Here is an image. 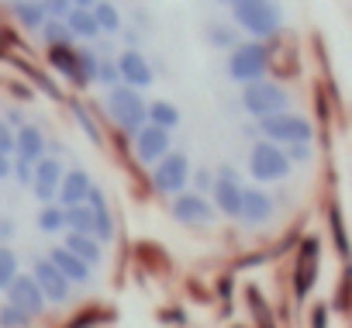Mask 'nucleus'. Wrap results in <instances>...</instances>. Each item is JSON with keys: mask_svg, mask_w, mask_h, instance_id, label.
Listing matches in <instances>:
<instances>
[{"mask_svg": "<svg viewBox=\"0 0 352 328\" xmlns=\"http://www.w3.org/2000/svg\"><path fill=\"white\" fill-rule=\"evenodd\" d=\"M45 259H49L69 283H90V270H94V266H87V263H83L80 256H73L66 245H52Z\"/></svg>", "mask_w": 352, "mask_h": 328, "instance_id": "18", "label": "nucleus"}, {"mask_svg": "<svg viewBox=\"0 0 352 328\" xmlns=\"http://www.w3.org/2000/svg\"><path fill=\"white\" fill-rule=\"evenodd\" d=\"M290 170H294L290 159H287V152H283L276 142L259 138V142L252 145V152H249V173H252V180H259V184H276V180H283Z\"/></svg>", "mask_w": 352, "mask_h": 328, "instance_id": "5", "label": "nucleus"}, {"mask_svg": "<svg viewBox=\"0 0 352 328\" xmlns=\"http://www.w3.org/2000/svg\"><path fill=\"white\" fill-rule=\"evenodd\" d=\"M311 328H328V304H318L311 311Z\"/></svg>", "mask_w": 352, "mask_h": 328, "instance_id": "41", "label": "nucleus"}, {"mask_svg": "<svg viewBox=\"0 0 352 328\" xmlns=\"http://www.w3.org/2000/svg\"><path fill=\"white\" fill-rule=\"evenodd\" d=\"M145 121L173 131L176 124H180V111H176L173 100H152V104H145Z\"/></svg>", "mask_w": 352, "mask_h": 328, "instance_id": "23", "label": "nucleus"}, {"mask_svg": "<svg viewBox=\"0 0 352 328\" xmlns=\"http://www.w3.org/2000/svg\"><path fill=\"white\" fill-rule=\"evenodd\" d=\"M270 69V49L266 42H239L232 45V56H228V76L235 83H252L259 76H266Z\"/></svg>", "mask_w": 352, "mask_h": 328, "instance_id": "4", "label": "nucleus"}, {"mask_svg": "<svg viewBox=\"0 0 352 328\" xmlns=\"http://www.w3.org/2000/svg\"><path fill=\"white\" fill-rule=\"evenodd\" d=\"M0 235H4V239H11V235H14V225H11V218H4V221H0Z\"/></svg>", "mask_w": 352, "mask_h": 328, "instance_id": "44", "label": "nucleus"}, {"mask_svg": "<svg viewBox=\"0 0 352 328\" xmlns=\"http://www.w3.org/2000/svg\"><path fill=\"white\" fill-rule=\"evenodd\" d=\"M38 35L45 39V45H73V35L66 28L63 18H45V25L38 28Z\"/></svg>", "mask_w": 352, "mask_h": 328, "instance_id": "29", "label": "nucleus"}, {"mask_svg": "<svg viewBox=\"0 0 352 328\" xmlns=\"http://www.w3.org/2000/svg\"><path fill=\"white\" fill-rule=\"evenodd\" d=\"M311 142H297V145H287V159L290 162H311Z\"/></svg>", "mask_w": 352, "mask_h": 328, "instance_id": "37", "label": "nucleus"}, {"mask_svg": "<svg viewBox=\"0 0 352 328\" xmlns=\"http://www.w3.org/2000/svg\"><path fill=\"white\" fill-rule=\"evenodd\" d=\"M11 173V155H4V152H0V180H4Z\"/></svg>", "mask_w": 352, "mask_h": 328, "instance_id": "43", "label": "nucleus"}, {"mask_svg": "<svg viewBox=\"0 0 352 328\" xmlns=\"http://www.w3.org/2000/svg\"><path fill=\"white\" fill-rule=\"evenodd\" d=\"M63 245H66L73 256H80L87 266H97V263H100V256H104V252H100V245H104V242H97L94 235H76V232H66V242H63Z\"/></svg>", "mask_w": 352, "mask_h": 328, "instance_id": "22", "label": "nucleus"}, {"mask_svg": "<svg viewBox=\"0 0 352 328\" xmlns=\"http://www.w3.org/2000/svg\"><path fill=\"white\" fill-rule=\"evenodd\" d=\"M242 107H245L249 118L263 121V118H270V114H276V111H287V107H290V94H287L280 83L259 76V80H252V83H242Z\"/></svg>", "mask_w": 352, "mask_h": 328, "instance_id": "3", "label": "nucleus"}, {"mask_svg": "<svg viewBox=\"0 0 352 328\" xmlns=\"http://www.w3.org/2000/svg\"><path fill=\"white\" fill-rule=\"evenodd\" d=\"M169 211H173V218L180 221V225H197V228H204V225L214 221V204H211L204 194H197V190L173 194Z\"/></svg>", "mask_w": 352, "mask_h": 328, "instance_id": "8", "label": "nucleus"}, {"mask_svg": "<svg viewBox=\"0 0 352 328\" xmlns=\"http://www.w3.org/2000/svg\"><path fill=\"white\" fill-rule=\"evenodd\" d=\"M194 184H197V187H194L197 194H208L211 184H214V173H211V170H197V173H194Z\"/></svg>", "mask_w": 352, "mask_h": 328, "instance_id": "39", "label": "nucleus"}, {"mask_svg": "<svg viewBox=\"0 0 352 328\" xmlns=\"http://www.w3.org/2000/svg\"><path fill=\"white\" fill-rule=\"evenodd\" d=\"M76 121H80V124L87 128V135H90L94 142H100V131H97V124H94V121L87 118V107H76Z\"/></svg>", "mask_w": 352, "mask_h": 328, "instance_id": "40", "label": "nucleus"}, {"mask_svg": "<svg viewBox=\"0 0 352 328\" xmlns=\"http://www.w3.org/2000/svg\"><path fill=\"white\" fill-rule=\"evenodd\" d=\"M114 66H118V76H121V83H124V87L145 90V87H152V80H155L152 63L145 59V52H142V49H124V52L114 59Z\"/></svg>", "mask_w": 352, "mask_h": 328, "instance_id": "12", "label": "nucleus"}, {"mask_svg": "<svg viewBox=\"0 0 352 328\" xmlns=\"http://www.w3.org/2000/svg\"><path fill=\"white\" fill-rule=\"evenodd\" d=\"M14 18L28 28V32H38L42 25H45V11H42V4L38 0H14Z\"/></svg>", "mask_w": 352, "mask_h": 328, "instance_id": "27", "label": "nucleus"}, {"mask_svg": "<svg viewBox=\"0 0 352 328\" xmlns=\"http://www.w3.org/2000/svg\"><path fill=\"white\" fill-rule=\"evenodd\" d=\"M94 83H100L104 90H111V87H118V83H121L118 66H114V59H111V56H100V63H97V80H94Z\"/></svg>", "mask_w": 352, "mask_h": 328, "instance_id": "34", "label": "nucleus"}, {"mask_svg": "<svg viewBox=\"0 0 352 328\" xmlns=\"http://www.w3.org/2000/svg\"><path fill=\"white\" fill-rule=\"evenodd\" d=\"M90 187H94V180H90V173L87 170H66L63 173V180H59V190H56V197H59V208H73V204H83L87 201V194H90Z\"/></svg>", "mask_w": 352, "mask_h": 328, "instance_id": "17", "label": "nucleus"}, {"mask_svg": "<svg viewBox=\"0 0 352 328\" xmlns=\"http://www.w3.org/2000/svg\"><path fill=\"white\" fill-rule=\"evenodd\" d=\"M0 152L14 155V131L8 128V121H0Z\"/></svg>", "mask_w": 352, "mask_h": 328, "instance_id": "38", "label": "nucleus"}, {"mask_svg": "<svg viewBox=\"0 0 352 328\" xmlns=\"http://www.w3.org/2000/svg\"><path fill=\"white\" fill-rule=\"evenodd\" d=\"M318 270H321V245L318 239H304L300 252H297V266H294V297L304 300L311 294V287L318 283Z\"/></svg>", "mask_w": 352, "mask_h": 328, "instance_id": "9", "label": "nucleus"}, {"mask_svg": "<svg viewBox=\"0 0 352 328\" xmlns=\"http://www.w3.org/2000/svg\"><path fill=\"white\" fill-rule=\"evenodd\" d=\"M228 8H232V21L256 42H266L283 28V11L276 0H232Z\"/></svg>", "mask_w": 352, "mask_h": 328, "instance_id": "1", "label": "nucleus"}, {"mask_svg": "<svg viewBox=\"0 0 352 328\" xmlns=\"http://www.w3.org/2000/svg\"><path fill=\"white\" fill-rule=\"evenodd\" d=\"M242 180H239V173L232 170V166H221L218 173H214V184H211V197H214V208L221 211V215H228V218H239V204H242Z\"/></svg>", "mask_w": 352, "mask_h": 328, "instance_id": "10", "label": "nucleus"}, {"mask_svg": "<svg viewBox=\"0 0 352 328\" xmlns=\"http://www.w3.org/2000/svg\"><path fill=\"white\" fill-rule=\"evenodd\" d=\"M21 273V266H18V256H14V249H8V245H0V290H4L14 276Z\"/></svg>", "mask_w": 352, "mask_h": 328, "instance_id": "31", "label": "nucleus"}, {"mask_svg": "<svg viewBox=\"0 0 352 328\" xmlns=\"http://www.w3.org/2000/svg\"><path fill=\"white\" fill-rule=\"evenodd\" d=\"M32 276H35V283H38V290H42V297H45V304H66L69 300V290H73V283L49 263V259H38L35 263V270H32Z\"/></svg>", "mask_w": 352, "mask_h": 328, "instance_id": "15", "label": "nucleus"}, {"mask_svg": "<svg viewBox=\"0 0 352 328\" xmlns=\"http://www.w3.org/2000/svg\"><path fill=\"white\" fill-rule=\"evenodd\" d=\"M118 35L124 39V45H128V49H138V42H142V39H138V32H124V28H121Z\"/></svg>", "mask_w": 352, "mask_h": 328, "instance_id": "42", "label": "nucleus"}, {"mask_svg": "<svg viewBox=\"0 0 352 328\" xmlns=\"http://www.w3.org/2000/svg\"><path fill=\"white\" fill-rule=\"evenodd\" d=\"M14 155H21V159H42L45 155V135L35 128V124H21L18 131H14Z\"/></svg>", "mask_w": 352, "mask_h": 328, "instance_id": "20", "label": "nucleus"}, {"mask_svg": "<svg viewBox=\"0 0 352 328\" xmlns=\"http://www.w3.org/2000/svg\"><path fill=\"white\" fill-rule=\"evenodd\" d=\"M32 314L14 307V304H0V328H28Z\"/></svg>", "mask_w": 352, "mask_h": 328, "instance_id": "32", "label": "nucleus"}, {"mask_svg": "<svg viewBox=\"0 0 352 328\" xmlns=\"http://www.w3.org/2000/svg\"><path fill=\"white\" fill-rule=\"evenodd\" d=\"M63 162L52 159V155H42L32 162V187H35V197L42 204H52L56 201V190H59V180H63Z\"/></svg>", "mask_w": 352, "mask_h": 328, "instance_id": "14", "label": "nucleus"}, {"mask_svg": "<svg viewBox=\"0 0 352 328\" xmlns=\"http://www.w3.org/2000/svg\"><path fill=\"white\" fill-rule=\"evenodd\" d=\"M97 63H100V56L94 49H76V80H73V87H90L97 80Z\"/></svg>", "mask_w": 352, "mask_h": 328, "instance_id": "28", "label": "nucleus"}, {"mask_svg": "<svg viewBox=\"0 0 352 328\" xmlns=\"http://www.w3.org/2000/svg\"><path fill=\"white\" fill-rule=\"evenodd\" d=\"M131 145H135V155L145 162V166H152V162H159L166 152H169V145H173V138H169V131L166 128H159V124H142L135 135H131Z\"/></svg>", "mask_w": 352, "mask_h": 328, "instance_id": "11", "label": "nucleus"}, {"mask_svg": "<svg viewBox=\"0 0 352 328\" xmlns=\"http://www.w3.org/2000/svg\"><path fill=\"white\" fill-rule=\"evenodd\" d=\"M63 21H66L69 35L80 39V42H97V39H100V28H97V21H94V11H80V8H73Z\"/></svg>", "mask_w": 352, "mask_h": 328, "instance_id": "21", "label": "nucleus"}, {"mask_svg": "<svg viewBox=\"0 0 352 328\" xmlns=\"http://www.w3.org/2000/svg\"><path fill=\"white\" fill-rule=\"evenodd\" d=\"M263 138L276 142V145H297V142H314V128L307 118L294 114V111H276L270 118L259 121Z\"/></svg>", "mask_w": 352, "mask_h": 328, "instance_id": "6", "label": "nucleus"}, {"mask_svg": "<svg viewBox=\"0 0 352 328\" xmlns=\"http://www.w3.org/2000/svg\"><path fill=\"white\" fill-rule=\"evenodd\" d=\"M187 184H190V159L184 152H173L169 149L159 162H152V187L159 194L173 197V194L187 190Z\"/></svg>", "mask_w": 352, "mask_h": 328, "instance_id": "7", "label": "nucleus"}, {"mask_svg": "<svg viewBox=\"0 0 352 328\" xmlns=\"http://www.w3.org/2000/svg\"><path fill=\"white\" fill-rule=\"evenodd\" d=\"M38 228L45 232V235H59L63 228H66V215H63V208L52 201V204H42V211H38Z\"/></svg>", "mask_w": 352, "mask_h": 328, "instance_id": "30", "label": "nucleus"}, {"mask_svg": "<svg viewBox=\"0 0 352 328\" xmlns=\"http://www.w3.org/2000/svg\"><path fill=\"white\" fill-rule=\"evenodd\" d=\"M66 215V228L76 232V235H94V208L83 201V204H73V208H63Z\"/></svg>", "mask_w": 352, "mask_h": 328, "instance_id": "26", "label": "nucleus"}, {"mask_svg": "<svg viewBox=\"0 0 352 328\" xmlns=\"http://www.w3.org/2000/svg\"><path fill=\"white\" fill-rule=\"evenodd\" d=\"M218 4H232V0H218Z\"/></svg>", "mask_w": 352, "mask_h": 328, "instance_id": "46", "label": "nucleus"}, {"mask_svg": "<svg viewBox=\"0 0 352 328\" xmlns=\"http://www.w3.org/2000/svg\"><path fill=\"white\" fill-rule=\"evenodd\" d=\"M97 4V0H73V8H80V11H90Z\"/></svg>", "mask_w": 352, "mask_h": 328, "instance_id": "45", "label": "nucleus"}, {"mask_svg": "<svg viewBox=\"0 0 352 328\" xmlns=\"http://www.w3.org/2000/svg\"><path fill=\"white\" fill-rule=\"evenodd\" d=\"M208 42L218 49H232V45H239V35L228 25H208Z\"/></svg>", "mask_w": 352, "mask_h": 328, "instance_id": "33", "label": "nucleus"}, {"mask_svg": "<svg viewBox=\"0 0 352 328\" xmlns=\"http://www.w3.org/2000/svg\"><path fill=\"white\" fill-rule=\"evenodd\" d=\"M90 11H94V21H97L100 35H118V32L124 28V25H121V11L111 4V0H97Z\"/></svg>", "mask_w": 352, "mask_h": 328, "instance_id": "24", "label": "nucleus"}, {"mask_svg": "<svg viewBox=\"0 0 352 328\" xmlns=\"http://www.w3.org/2000/svg\"><path fill=\"white\" fill-rule=\"evenodd\" d=\"M273 218V197L259 187H242V204H239V218L242 225H266Z\"/></svg>", "mask_w": 352, "mask_h": 328, "instance_id": "16", "label": "nucleus"}, {"mask_svg": "<svg viewBox=\"0 0 352 328\" xmlns=\"http://www.w3.org/2000/svg\"><path fill=\"white\" fill-rule=\"evenodd\" d=\"M49 66L73 83L76 80V49L73 45H49Z\"/></svg>", "mask_w": 352, "mask_h": 328, "instance_id": "25", "label": "nucleus"}, {"mask_svg": "<svg viewBox=\"0 0 352 328\" xmlns=\"http://www.w3.org/2000/svg\"><path fill=\"white\" fill-rule=\"evenodd\" d=\"M38 4H42L45 18H66L73 11V0H38Z\"/></svg>", "mask_w": 352, "mask_h": 328, "instance_id": "35", "label": "nucleus"}, {"mask_svg": "<svg viewBox=\"0 0 352 328\" xmlns=\"http://www.w3.org/2000/svg\"><path fill=\"white\" fill-rule=\"evenodd\" d=\"M87 204L94 208V239H97V242H107V239L114 235V218H111L107 197H104V190H100L97 184L90 187V194H87Z\"/></svg>", "mask_w": 352, "mask_h": 328, "instance_id": "19", "label": "nucleus"}, {"mask_svg": "<svg viewBox=\"0 0 352 328\" xmlns=\"http://www.w3.org/2000/svg\"><path fill=\"white\" fill-rule=\"evenodd\" d=\"M11 173H14L21 184H32V159H21V155H14V159H11Z\"/></svg>", "mask_w": 352, "mask_h": 328, "instance_id": "36", "label": "nucleus"}, {"mask_svg": "<svg viewBox=\"0 0 352 328\" xmlns=\"http://www.w3.org/2000/svg\"><path fill=\"white\" fill-rule=\"evenodd\" d=\"M4 294H8V304H14V307L28 311L32 318H35V314H42V311L49 307L32 273H18V276H14V280L4 287Z\"/></svg>", "mask_w": 352, "mask_h": 328, "instance_id": "13", "label": "nucleus"}, {"mask_svg": "<svg viewBox=\"0 0 352 328\" xmlns=\"http://www.w3.org/2000/svg\"><path fill=\"white\" fill-rule=\"evenodd\" d=\"M104 114L124 131V135H135L142 124H145V100L135 87H111L104 90Z\"/></svg>", "mask_w": 352, "mask_h": 328, "instance_id": "2", "label": "nucleus"}]
</instances>
